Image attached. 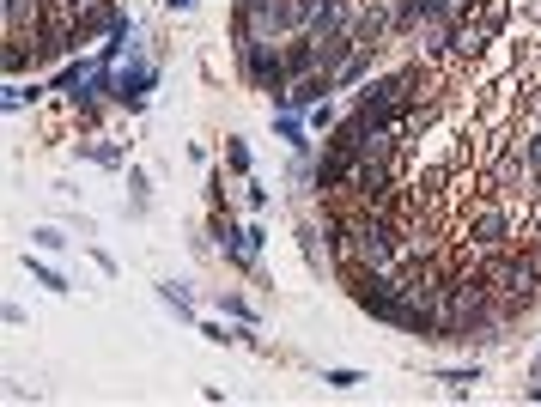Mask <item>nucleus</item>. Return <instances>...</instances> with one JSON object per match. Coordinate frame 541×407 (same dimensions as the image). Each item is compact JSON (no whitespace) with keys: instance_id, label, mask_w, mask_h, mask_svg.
Instances as JSON below:
<instances>
[{"instance_id":"obj_1","label":"nucleus","mask_w":541,"mask_h":407,"mask_svg":"<svg viewBox=\"0 0 541 407\" xmlns=\"http://www.w3.org/2000/svg\"><path fill=\"white\" fill-rule=\"evenodd\" d=\"M152 86H159V61H128V67H116V110H128V116H140L146 104H152Z\"/></svg>"},{"instance_id":"obj_2","label":"nucleus","mask_w":541,"mask_h":407,"mask_svg":"<svg viewBox=\"0 0 541 407\" xmlns=\"http://www.w3.org/2000/svg\"><path fill=\"white\" fill-rule=\"evenodd\" d=\"M335 92H341V86H335V73H323V67H317V73L292 79V86L274 98V110H298V116H311V110H317L323 98H335Z\"/></svg>"},{"instance_id":"obj_3","label":"nucleus","mask_w":541,"mask_h":407,"mask_svg":"<svg viewBox=\"0 0 541 407\" xmlns=\"http://www.w3.org/2000/svg\"><path fill=\"white\" fill-rule=\"evenodd\" d=\"M505 231H511V219H505L499 207H481V213L469 219V237L481 243V250H499V243H505Z\"/></svg>"},{"instance_id":"obj_4","label":"nucleus","mask_w":541,"mask_h":407,"mask_svg":"<svg viewBox=\"0 0 541 407\" xmlns=\"http://www.w3.org/2000/svg\"><path fill=\"white\" fill-rule=\"evenodd\" d=\"M219 310H225V316H238V322H256V304H250L244 292H219Z\"/></svg>"},{"instance_id":"obj_5","label":"nucleus","mask_w":541,"mask_h":407,"mask_svg":"<svg viewBox=\"0 0 541 407\" xmlns=\"http://www.w3.org/2000/svg\"><path fill=\"white\" fill-rule=\"evenodd\" d=\"M438 383H450V389L462 395V389H475V383H481V365H456V371H438Z\"/></svg>"},{"instance_id":"obj_6","label":"nucleus","mask_w":541,"mask_h":407,"mask_svg":"<svg viewBox=\"0 0 541 407\" xmlns=\"http://www.w3.org/2000/svg\"><path fill=\"white\" fill-rule=\"evenodd\" d=\"M201 335L219 341V347H231V341H250V322H244V329H225V322H201Z\"/></svg>"},{"instance_id":"obj_7","label":"nucleus","mask_w":541,"mask_h":407,"mask_svg":"<svg viewBox=\"0 0 541 407\" xmlns=\"http://www.w3.org/2000/svg\"><path fill=\"white\" fill-rule=\"evenodd\" d=\"M25 268L37 274V286H49V292H67V280H61V274H55V268H49L43 256H25Z\"/></svg>"},{"instance_id":"obj_8","label":"nucleus","mask_w":541,"mask_h":407,"mask_svg":"<svg viewBox=\"0 0 541 407\" xmlns=\"http://www.w3.org/2000/svg\"><path fill=\"white\" fill-rule=\"evenodd\" d=\"M31 61H37V55H25V43H19V31H13V43H7V79H19Z\"/></svg>"},{"instance_id":"obj_9","label":"nucleus","mask_w":541,"mask_h":407,"mask_svg":"<svg viewBox=\"0 0 541 407\" xmlns=\"http://www.w3.org/2000/svg\"><path fill=\"white\" fill-rule=\"evenodd\" d=\"M159 298H165L171 310H183V316H195V298H189V292H183L177 280H165V286H159Z\"/></svg>"},{"instance_id":"obj_10","label":"nucleus","mask_w":541,"mask_h":407,"mask_svg":"<svg viewBox=\"0 0 541 407\" xmlns=\"http://www.w3.org/2000/svg\"><path fill=\"white\" fill-rule=\"evenodd\" d=\"M31 243H37V250H43V256H55V250H67V237H61L55 225H37V231H31Z\"/></svg>"},{"instance_id":"obj_11","label":"nucleus","mask_w":541,"mask_h":407,"mask_svg":"<svg viewBox=\"0 0 541 407\" xmlns=\"http://www.w3.org/2000/svg\"><path fill=\"white\" fill-rule=\"evenodd\" d=\"M37 98H43L37 86L25 92V86H19V79H7V98H0V104H7V110H25V104H37Z\"/></svg>"},{"instance_id":"obj_12","label":"nucleus","mask_w":541,"mask_h":407,"mask_svg":"<svg viewBox=\"0 0 541 407\" xmlns=\"http://www.w3.org/2000/svg\"><path fill=\"white\" fill-rule=\"evenodd\" d=\"M25 13L37 19V0H7V31H19V25H25Z\"/></svg>"},{"instance_id":"obj_13","label":"nucleus","mask_w":541,"mask_h":407,"mask_svg":"<svg viewBox=\"0 0 541 407\" xmlns=\"http://www.w3.org/2000/svg\"><path fill=\"white\" fill-rule=\"evenodd\" d=\"M456 13V0H426V13H420V25H444Z\"/></svg>"},{"instance_id":"obj_14","label":"nucleus","mask_w":541,"mask_h":407,"mask_svg":"<svg viewBox=\"0 0 541 407\" xmlns=\"http://www.w3.org/2000/svg\"><path fill=\"white\" fill-rule=\"evenodd\" d=\"M225 158H231V171H238V177H250V146H244V140H231Z\"/></svg>"},{"instance_id":"obj_15","label":"nucleus","mask_w":541,"mask_h":407,"mask_svg":"<svg viewBox=\"0 0 541 407\" xmlns=\"http://www.w3.org/2000/svg\"><path fill=\"white\" fill-rule=\"evenodd\" d=\"M304 122H311V128H317V134H329V128H335V104H329V98H323V104H317V110H311V116H304Z\"/></svg>"},{"instance_id":"obj_16","label":"nucleus","mask_w":541,"mask_h":407,"mask_svg":"<svg viewBox=\"0 0 541 407\" xmlns=\"http://www.w3.org/2000/svg\"><path fill=\"white\" fill-rule=\"evenodd\" d=\"M86 158H92V165H104V171L122 165V152H116V146H86Z\"/></svg>"},{"instance_id":"obj_17","label":"nucleus","mask_w":541,"mask_h":407,"mask_svg":"<svg viewBox=\"0 0 541 407\" xmlns=\"http://www.w3.org/2000/svg\"><path fill=\"white\" fill-rule=\"evenodd\" d=\"M262 237H268V231H262V225H244V250H250V268H256V262H262Z\"/></svg>"},{"instance_id":"obj_18","label":"nucleus","mask_w":541,"mask_h":407,"mask_svg":"<svg viewBox=\"0 0 541 407\" xmlns=\"http://www.w3.org/2000/svg\"><path fill=\"white\" fill-rule=\"evenodd\" d=\"M323 383H329V389H359L365 377H359V371H323Z\"/></svg>"},{"instance_id":"obj_19","label":"nucleus","mask_w":541,"mask_h":407,"mask_svg":"<svg viewBox=\"0 0 541 407\" xmlns=\"http://www.w3.org/2000/svg\"><path fill=\"white\" fill-rule=\"evenodd\" d=\"M128 189H134V207H146V171H140V165L128 171Z\"/></svg>"},{"instance_id":"obj_20","label":"nucleus","mask_w":541,"mask_h":407,"mask_svg":"<svg viewBox=\"0 0 541 407\" xmlns=\"http://www.w3.org/2000/svg\"><path fill=\"white\" fill-rule=\"evenodd\" d=\"M86 7H92V0H61V13H67V19H73V13H86Z\"/></svg>"},{"instance_id":"obj_21","label":"nucleus","mask_w":541,"mask_h":407,"mask_svg":"<svg viewBox=\"0 0 541 407\" xmlns=\"http://www.w3.org/2000/svg\"><path fill=\"white\" fill-rule=\"evenodd\" d=\"M171 13H195V0H171Z\"/></svg>"},{"instance_id":"obj_22","label":"nucleus","mask_w":541,"mask_h":407,"mask_svg":"<svg viewBox=\"0 0 541 407\" xmlns=\"http://www.w3.org/2000/svg\"><path fill=\"white\" fill-rule=\"evenodd\" d=\"M529 401H541V377H535V383H529Z\"/></svg>"},{"instance_id":"obj_23","label":"nucleus","mask_w":541,"mask_h":407,"mask_svg":"<svg viewBox=\"0 0 541 407\" xmlns=\"http://www.w3.org/2000/svg\"><path fill=\"white\" fill-rule=\"evenodd\" d=\"M535 377H541V353H535Z\"/></svg>"}]
</instances>
